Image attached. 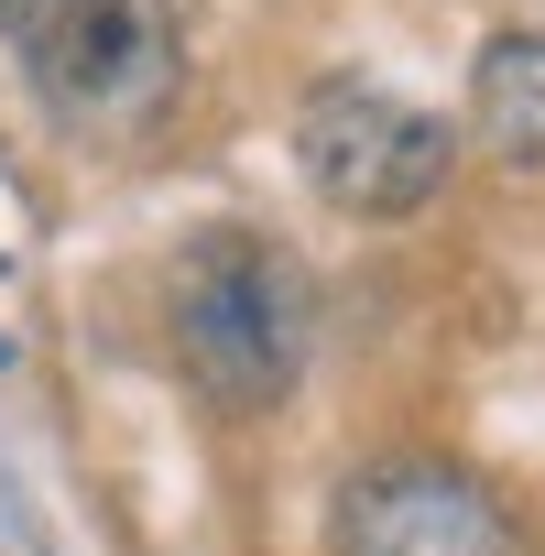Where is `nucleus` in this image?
<instances>
[{
  "instance_id": "obj_1",
  "label": "nucleus",
  "mask_w": 545,
  "mask_h": 556,
  "mask_svg": "<svg viewBox=\"0 0 545 556\" xmlns=\"http://www.w3.org/2000/svg\"><path fill=\"white\" fill-rule=\"evenodd\" d=\"M317 295L262 229H197L164 273V350L218 415H272L306 371Z\"/></svg>"
},
{
  "instance_id": "obj_2",
  "label": "nucleus",
  "mask_w": 545,
  "mask_h": 556,
  "mask_svg": "<svg viewBox=\"0 0 545 556\" xmlns=\"http://www.w3.org/2000/svg\"><path fill=\"white\" fill-rule=\"evenodd\" d=\"M0 45L88 142H142L186 88V34L164 0H0Z\"/></svg>"
},
{
  "instance_id": "obj_3",
  "label": "nucleus",
  "mask_w": 545,
  "mask_h": 556,
  "mask_svg": "<svg viewBox=\"0 0 545 556\" xmlns=\"http://www.w3.org/2000/svg\"><path fill=\"white\" fill-rule=\"evenodd\" d=\"M295 164L339 218H415L458 175V131L371 77H317L295 99Z\"/></svg>"
},
{
  "instance_id": "obj_4",
  "label": "nucleus",
  "mask_w": 545,
  "mask_h": 556,
  "mask_svg": "<svg viewBox=\"0 0 545 556\" xmlns=\"http://www.w3.org/2000/svg\"><path fill=\"white\" fill-rule=\"evenodd\" d=\"M328 556H534L523 513L458 458H382L339 491Z\"/></svg>"
},
{
  "instance_id": "obj_5",
  "label": "nucleus",
  "mask_w": 545,
  "mask_h": 556,
  "mask_svg": "<svg viewBox=\"0 0 545 556\" xmlns=\"http://www.w3.org/2000/svg\"><path fill=\"white\" fill-rule=\"evenodd\" d=\"M469 131L491 164L545 175V34H491L469 66Z\"/></svg>"
}]
</instances>
